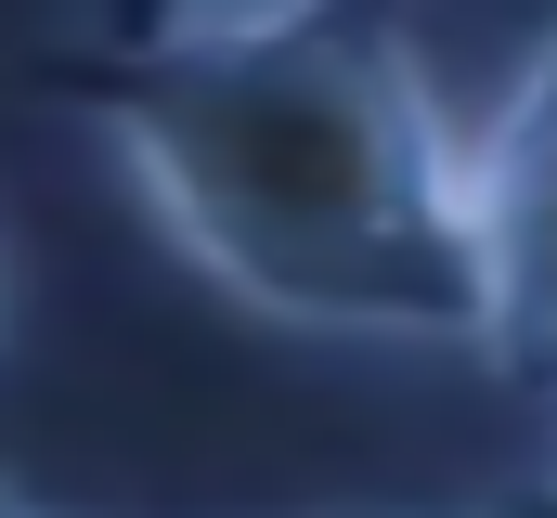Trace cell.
Masks as SVG:
<instances>
[{
	"label": "cell",
	"instance_id": "6da1fadb",
	"mask_svg": "<svg viewBox=\"0 0 557 518\" xmlns=\"http://www.w3.org/2000/svg\"><path fill=\"white\" fill-rule=\"evenodd\" d=\"M91 118L156 234L234 311L376 350H480V182L416 39L260 0L117 39Z\"/></svg>",
	"mask_w": 557,
	"mask_h": 518
},
{
	"label": "cell",
	"instance_id": "3957f363",
	"mask_svg": "<svg viewBox=\"0 0 557 518\" xmlns=\"http://www.w3.org/2000/svg\"><path fill=\"white\" fill-rule=\"evenodd\" d=\"M480 518H557V454H545V467H532V480H506V493H493V506H480Z\"/></svg>",
	"mask_w": 557,
	"mask_h": 518
},
{
	"label": "cell",
	"instance_id": "277c9868",
	"mask_svg": "<svg viewBox=\"0 0 557 518\" xmlns=\"http://www.w3.org/2000/svg\"><path fill=\"white\" fill-rule=\"evenodd\" d=\"M0 518H39V506H26V493H13V480H0Z\"/></svg>",
	"mask_w": 557,
	"mask_h": 518
},
{
	"label": "cell",
	"instance_id": "7a4b0ae2",
	"mask_svg": "<svg viewBox=\"0 0 557 518\" xmlns=\"http://www.w3.org/2000/svg\"><path fill=\"white\" fill-rule=\"evenodd\" d=\"M480 182V363L506 388H557V39L467 130Z\"/></svg>",
	"mask_w": 557,
	"mask_h": 518
}]
</instances>
